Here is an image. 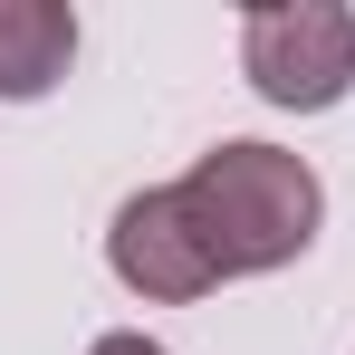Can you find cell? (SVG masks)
I'll list each match as a JSON object with an SVG mask.
<instances>
[{
    "label": "cell",
    "instance_id": "obj_1",
    "mask_svg": "<svg viewBox=\"0 0 355 355\" xmlns=\"http://www.w3.org/2000/svg\"><path fill=\"white\" fill-rule=\"evenodd\" d=\"M173 192H182V211H192V231H202V250H211L221 279L288 269L297 250L317 240V211H327L317 173H307L297 154H279V144H259V135L211 144Z\"/></svg>",
    "mask_w": 355,
    "mask_h": 355
},
{
    "label": "cell",
    "instance_id": "obj_2",
    "mask_svg": "<svg viewBox=\"0 0 355 355\" xmlns=\"http://www.w3.org/2000/svg\"><path fill=\"white\" fill-rule=\"evenodd\" d=\"M240 67L269 106L327 116L355 87V10L346 0H259L240 19Z\"/></svg>",
    "mask_w": 355,
    "mask_h": 355
},
{
    "label": "cell",
    "instance_id": "obj_3",
    "mask_svg": "<svg viewBox=\"0 0 355 355\" xmlns=\"http://www.w3.org/2000/svg\"><path fill=\"white\" fill-rule=\"evenodd\" d=\"M106 259H116V279L135 297H202V288H221V269H211V250H202V231H192V211H182L173 182L135 192L116 211Z\"/></svg>",
    "mask_w": 355,
    "mask_h": 355
},
{
    "label": "cell",
    "instance_id": "obj_4",
    "mask_svg": "<svg viewBox=\"0 0 355 355\" xmlns=\"http://www.w3.org/2000/svg\"><path fill=\"white\" fill-rule=\"evenodd\" d=\"M77 58V10L67 0H0V96L29 106L49 96Z\"/></svg>",
    "mask_w": 355,
    "mask_h": 355
},
{
    "label": "cell",
    "instance_id": "obj_5",
    "mask_svg": "<svg viewBox=\"0 0 355 355\" xmlns=\"http://www.w3.org/2000/svg\"><path fill=\"white\" fill-rule=\"evenodd\" d=\"M87 355H164V346H154V336H135V327H125V336H96V346H87Z\"/></svg>",
    "mask_w": 355,
    "mask_h": 355
}]
</instances>
